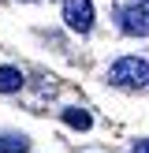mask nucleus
Masks as SVG:
<instances>
[{"mask_svg":"<svg viewBox=\"0 0 149 153\" xmlns=\"http://www.w3.org/2000/svg\"><path fill=\"white\" fill-rule=\"evenodd\" d=\"M108 82L119 90H142V86H149V64L138 56H123L108 67Z\"/></svg>","mask_w":149,"mask_h":153,"instance_id":"obj_1","label":"nucleus"},{"mask_svg":"<svg viewBox=\"0 0 149 153\" xmlns=\"http://www.w3.org/2000/svg\"><path fill=\"white\" fill-rule=\"evenodd\" d=\"M30 149V138L22 134H0V153H26Z\"/></svg>","mask_w":149,"mask_h":153,"instance_id":"obj_5","label":"nucleus"},{"mask_svg":"<svg viewBox=\"0 0 149 153\" xmlns=\"http://www.w3.org/2000/svg\"><path fill=\"white\" fill-rule=\"evenodd\" d=\"M22 86V71L19 67H0V94H15Z\"/></svg>","mask_w":149,"mask_h":153,"instance_id":"obj_4","label":"nucleus"},{"mask_svg":"<svg viewBox=\"0 0 149 153\" xmlns=\"http://www.w3.org/2000/svg\"><path fill=\"white\" fill-rule=\"evenodd\" d=\"M131 153H149V138H138V142L131 146Z\"/></svg>","mask_w":149,"mask_h":153,"instance_id":"obj_7","label":"nucleus"},{"mask_svg":"<svg viewBox=\"0 0 149 153\" xmlns=\"http://www.w3.org/2000/svg\"><path fill=\"white\" fill-rule=\"evenodd\" d=\"M63 22L74 34H89V26H93V4L89 0H63Z\"/></svg>","mask_w":149,"mask_h":153,"instance_id":"obj_3","label":"nucleus"},{"mask_svg":"<svg viewBox=\"0 0 149 153\" xmlns=\"http://www.w3.org/2000/svg\"><path fill=\"white\" fill-rule=\"evenodd\" d=\"M119 26L131 37H149V0H131L119 11Z\"/></svg>","mask_w":149,"mask_h":153,"instance_id":"obj_2","label":"nucleus"},{"mask_svg":"<svg viewBox=\"0 0 149 153\" xmlns=\"http://www.w3.org/2000/svg\"><path fill=\"white\" fill-rule=\"evenodd\" d=\"M63 123L67 127H78V131H89V112H82V108H63Z\"/></svg>","mask_w":149,"mask_h":153,"instance_id":"obj_6","label":"nucleus"}]
</instances>
